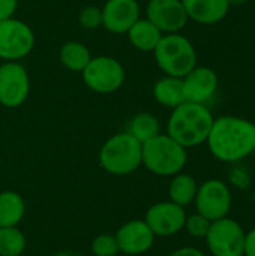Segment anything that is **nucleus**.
Segmentation results:
<instances>
[{"instance_id": "obj_1", "label": "nucleus", "mask_w": 255, "mask_h": 256, "mask_svg": "<svg viewBox=\"0 0 255 256\" xmlns=\"http://www.w3.org/2000/svg\"><path fill=\"white\" fill-rule=\"evenodd\" d=\"M210 154L224 164H239L255 152V123L237 116L213 120L206 140Z\"/></svg>"}, {"instance_id": "obj_2", "label": "nucleus", "mask_w": 255, "mask_h": 256, "mask_svg": "<svg viewBox=\"0 0 255 256\" xmlns=\"http://www.w3.org/2000/svg\"><path fill=\"white\" fill-rule=\"evenodd\" d=\"M213 120L207 105L185 100L173 108L167 123V135L188 150L206 142Z\"/></svg>"}, {"instance_id": "obj_3", "label": "nucleus", "mask_w": 255, "mask_h": 256, "mask_svg": "<svg viewBox=\"0 0 255 256\" xmlns=\"http://www.w3.org/2000/svg\"><path fill=\"white\" fill-rule=\"evenodd\" d=\"M188 152L167 134H158L143 144L141 165L159 177H173L183 171Z\"/></svg>"}, {"instance_id": "obj_4", "label": "nucleus", "mask_w": 255, "mask_h": 256, "mask_svg": "<svg viewBox=\"0 0 255 256\" xmlns=\"http://www.w3.org/2000/svg\"><path fill=\"white\" fill-rule=\"evenodd\" d=\"M143 158V144L126 130L110 136L99 152V164L113 176H128L138 170Z\"/></svg>"}, {"instance_id": "obj_5", "label": "nucleus", "mask_w": 255, "mask_h": 256, "mask_svg": "<svg viewBox=\"0 0 255 256\" xmlns=\"http://www.w3.org/2000/svg\"><path fill=\"white\" fill-rule=\"evenodd\" d=\"M158 68L170 76L183 78L197 66V51L192 42L180 34H164L153 51Z\"/></svg>"}, {"instance_id": "obj_6", "label": "nucleus", "mask_w": 255, "mask_h": 256, "mask_svg": "<svg viewBox=\"0 0 255 256\" xmlns=\"http://www.w3.org/2000/svg\"><path fill=\"white\" fill-rule=\"evenodd\" d=\"M84 84L95 93L110 94L117 92L125 82L123 64L110 56L92 57L81 72Z\"/></svg>"}, {"instance_id": "obj_7", "label": "nucleus", "mask_w": 255, "mask_h": 256, "mask_svg": "<svg viewBox=\"0 0 255 256\" xmlns=\"http://www.w3.org/2000/svg\"><path fill=\"white\" fill-rule=\"evenodd\" d=\"M245 237L243 226L227 216L210 224L204 240L212 256H243Z\"/></svg>"}, {"instance_id": "obj_8", "label": "nucleus", "mask_w": 255, "mask_h": 256, "mask_svg": "<svg viewBox=\"0 0 255 256\" xmlns=\"http://www.w3.org/2000/svg\"><path fill=\"white\" fill-rule=\"evenodd\" d=\"M35 46V33L29 24L12 16L0 21V58L18 62L27 57Z\"/></svg>"}, {"instance_id": "obj_9", "label": "nucleus", "mask_w": 255, "mask_h": 256, "mask_svg": "<svg viewBox=\"0 0 255 256\" xmlns=\"http://www.w3.org/2000/svg\"><path fill=\"white\" fill-rule=\"evenodd\" d=\"M194 204L197 213L203 214L210 222L227 218L233 204L230 186L219 178L206 180L198 184Z\"/></svg>"}, {"instance_id": "obj_10", "label": "nucleus", "mask_w": 255, "mask_h": 256, "mask_svg": "<svg viewBox=\"0 0 255 256\" xmlns=\"http://www.w3.org/2000/svg\"><path fill=\"white\" fill-rule=\"evenodd\" d=\"M30 93V78L20 62L0 64V105L5 108L21 106Z\"/></svg>"}, {"instance_id": "obj_11", "label": "nucleus", "mask_w": 255, "mask_h": 256, "mask_svg": "<svg viewBox=\"0 0 255 256\" xmlns=\"http://www.w3.org/2000/svg\"><path fill=\"white\" fill-rule=\"evenodd\" d=\"M185 208L171 201L153 204L144 218V222L149 225L155 237H171L179 234L185 226Z\"/></svg>"}, {"instance_id": "obj_12", "label": "nucleus", "mask_w": 255, "mask_h": 256, "mask_svg": "<svg viewBox=\"0 0 255 256\" xmlns=\"http://www.w3.org/2000/svg\"><path fill=\"white\" fill-rule=\"evenodd\" d=\"M146 18L156 26L162 34L180 33L189 21L182 0H149Z\"/></svg>"}, {"instance_id": "obj_13", "label": "nucleus", "mask_w": 255, "mask_h": 256, "mask_svg": "<svg viewBox=\"0 0 255 256\" xmlns=\"http://www.w3.org/2000/svg\"><path fill=\"white\" fill-rule=\"evenodd\" d=\"M183 96L186 102L207 105L216 94L219 78L209 66H195L182 78Z\"/></svg>"}, {"instance_id": "obj_14", "label": "nucleus", "mask_w": 255, "mask_h": 256, "mask_svg": "<svg viewBox=\"0 0 255 256\" xmlns=\"http://www.w3.org/2000/svg\"><path fill=\"white\" fill-rule=\"evenodd\" d=\"M102 10V27L114 34L126 33L140 18L137 0H107Z\"/></svg>"}, {"instance_id": "obj_15", "label": "nucleus", "mask_w": 255, "mask_h": 256, "mask_svg": "<svg viewBox=\"0 0 255 256\" xmlns=\"http://www.w3.org/2000/svg\"><path fill=\"white\" fill-rule=\"evenodd\" d=\"M119 250L126 255H141L152 249L155 234L144 220H129L116 232Z\"/></svg>"}, {"instance_id": "obj_16", "label": "nucleus", "mask_w": 255, "mask_h": 256, "mask_svg": "<svg viewBox=\"0 0 255 256\" xmlns=\"http://www.w3.org/2000/svg\"><path fill=\"white\" fill-rule=\"evenodd\" d=\"M188 20H192L203 26H213L221 22L228 10L227 0H182Z\"/></svg>"}, {"instance_id": "obj_17", "label": "nucleus", "mask_w": 255, "mask_h": 256, "mask_svg": "<svg viewBox=\"0 0 255 256\" xmlns=\"http://www.w3.org/2000/svg\"><path fill=\"white\" fill-rule=\"evenodd\" d=\"M126 34L131 45L141 52H153L161 38L164 36L161 30L153 26L147 18H138L134 26L126 32Z\"/></svg>"}, {"instance_id": "obj_18", "label": "nucleus", "mask_w": 255, "mask_h": 256, "mask_svg": "<svg viewBox=\"0 0 255 256\" xmlns=\"http://www.w3.org/2000/svg\"><path fill=\"white\" fill-rule=\"evenodd\" d=\"M153 99L167 108H176L185 102L182 78L165 75L153 84Z\"/></svg>"}, {"instance_id": "obj_19", "label": "nucleus", "mask_w": 255, "mask_h": 256, "mask_svg": "<svg viewBox=\"0 0 255 256\" xmlns=\"http://www.w3.org/2000/svg\"><path fill=\"white\" fill-rule=\"evenodd\" d=\"M26 214V202L23 196L14 190L0 192V228L18 226Z\"/></svg>"}, {"instance_id": "obj_20", "label": "nucleus", "mask_w": 255, "mask_h": 256, "mask_svg": "<svg viewBox=\"0 0 255 256\" xmlns=\"http://www.w3.org/2000/svg\"><path fill=\"white\" fill-rule=\"evenodd\" d=\"M197 189H198V183L192 176L179 172L171 177V182L168 186L170 201L185 208L194 202Z\"/></svg>"}, {"instance_id": "obj_21", "label": "nucleus", "mask_w": 255, "mask_h": 256, "mask_svg": "<svg viewBox=\"0 0 255 256\" xmlns=\"http://www.w3.org/2000/svg\"><path fill=\"white\" fill-rule=\"evenodd\" d=\"M59 60L68 70L81 74L92 60V54L84 44L78 40H69L62 45L59 51Z\"/></svg>"}, {"instance_id": "obj_22", "label": "nucleus", "mask_w": 255, "mask_h": 256, "mask_svg": "<svg viewBox=\"0 0 255 256\" xmlns=\"http://www.w3.org/2000/svg\"><path fill=\"white\" fill-rule=\"evenodd\" d=\"M126 132L132 135L137 141L144 144L149 140L155 138L158 134H161V124H159V120L153 114L138 112L129 120Z\"/></svg>"}, {"instance_id": "obj_23", "label": "nucleus", "mask_w": 255, "mask_h": 256, "mask_svg": "<svg viewBox=\"0 0 255 256\" xmlns=\"http://www.w3.org/2000/svg\"><path fill=\"white\" fill-rule=\"evenodd\" d=\"M26 244V237L18 226L0 228V256H21Z\"/></svg>"}, {"instance_id": "obj_24", "label": "nucleus", "mask_w": 255, "mask_h": 256, "mask_svg": "<svg viewBox=\"0 0 255 256\" xmlns=\"http://www.w3.org/2000/svg\"><path fill=\"white\" fill-rule=\"evenodd\" d=\"M90 249L93 256H116L120 252L116 237L110 234H101L95 237L90 244Z\"/></svg>"}, {"instance_id": "obj_25", "label": "nucleus", "mask_w": 255, "mask_h": 256, "mask_svg": "<svg viewBox=\"0 0 255 256\" xmlns=\"http://www.w3.org/2000/svg\"><path fill=\"white\" fill-rule=\"evenodd\" d=\"M210 224L212 222L207 218H204L203 214L194 213L191 216H186L183 230H186V232L194 238H204L209 232Z\"/></svg>"}, {"instance_id": "obj_26", "label": "nucleus", "mask_w": 255, "mask_h": 256, "mask_svg": "<svg viewBox=\"0 0 255 256\" xmlns=\"http://www.w3.org/2000/svg\"><path fill=\"white\" fill-rule=\"evenodd\" d=\"M78 22L86 30H95L102 26V10L95 4H87L80 10Z\"/></svg>"}, {"instance_id": "obj_27", "label": "nucleus", "mask_w": 255, "mask_h": 256, "mask_svg": "<svg viewBox=\"0 0 255 256\" xmlns=\"http://www.w3.org/2000/svg\"><path fill=\"white\" fill-rule=\"evenodd\" d=\"M228 180L231 183V186L240 189V190H245L251 186V174L249 171L239 165V164H234L233 168L230 170V176H228Z\"/></svg>"}, {"instance_id": "obj_28", "label": "nucleus", "mask_w": 255, "mask_h": 256, "mask_svg": "<svg viewBox=\"0 0 255 256\" xmlns=\"http://www.w3.org/2000/svg\"><path fill=\"white\" fill-rule=\"evenodd\" d=\"M18 6V0H0V21L12 18Z\"/></svg>"}, {"instance_id": "obj_29", "label": "nucleus", "mask_w": 255, "mask_h": 256, "mask_svg": "<svg viewBox=\"0 0 255 256\" xmlns=\"http://www.w3.org/2000/svg\"><path fill=\"white\" fill-rule=\"evenodd\" d=\"M243 256H255V228L249 230V231L246 232Z\"/></svg>"}, {"instance_id": "obj_30", "label": "nucleus", "mask_w": 255, "mask_h": 256, "mask_svg": "<svg viewBox=\"0 0 255 256\" xmlns=\"http://www.w3.org/2000/svg\"><path fill=\"white\" fill-rule=\"evenodd\" d=\"M168 256H206L203 250L197 249V248H191V246H185L180 249H176L174 252H171Z\"/></svg>"}, {"instance_id": "obj_31", "label": "nucleus", "mask_w": 255, "mask_h": 256, "mask_svg": "<svg viewBox=\"0 0 255 256\" xmlns=\"http://www.w3.org/2000/svg\"><path fill=\"white\" fill-rule=\"evenodd\" d=\"M228 2V4H230V8L231 6H243V4H246L249 0H227Z\"/></svg>"}, {"instance_id": "obj_32", "label": "nucleus", "mask_w": 255, "mask_h": 256, "mask_svg": "<svg viewBox=\"0 0 255 256\" xmlns=\"http://www.w3.org/2000/svg\"><path fill=\"white\" fill-rule=\"evenodd\" d=\"M254 72H255V64H254Z\"/></svg>"}, {"instance_id": "obj_33", "label": "nucleus", "mask_w": 255, "mask_h": 256, "mask_svg": "<svg viewBox=\"0 0 255 256\" xmlns=\"http://www.w3.org/2000/svg\"><path fill=\"white\" fill-rule=\"evenodd\" d=\"M254 154H255V152H254Z\"/></svg>"}, {"instance_id": "obj_34", "label": "nucleus", "mask_w": 255, "mask_h": 256, "mask_svg": "<svg viewBox=\"0 0 255 256\" xmlns=\"http://www.w3.org/2000/svg\"><path fill=\"white\" fill-rule=\"evenodd\" d=\"M21 256H23V255H21Z\"/></svg>"}]
</instances>
